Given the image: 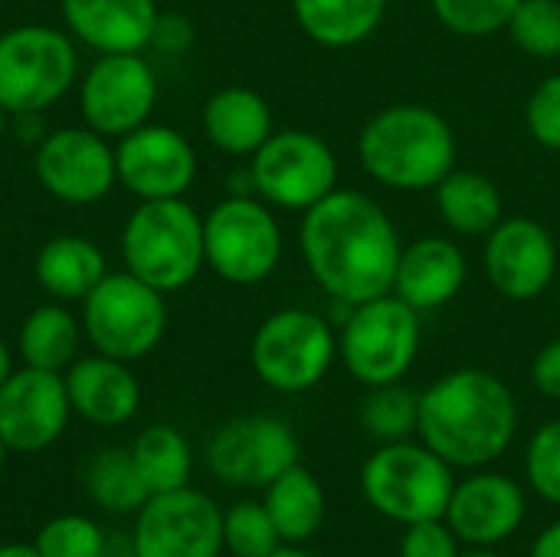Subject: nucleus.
Wrapping results in <instances>:
<instances>
[{"label": "nucleus", "instance_id": "1", "mask_svg": "<svg viewBox=\"0 0 560 557\" xmlns=\"http://www.w3.org/2000/svg\"><path fill=\"white\" fill-rule=\"evenodd\" d=\"M299 250L338 305H361L394 289L404 240L374 197L338 187L302 213Z\"/></svg>", "mask_w": 560, "mask_h": 557}, {"label": "nucleus", "instance_id": "2", "mask_svg": "<svg viewBox=\"0 0 560 557\" xmlns=\"http://www.w3.org/2000/svg\"><path fill=\"white\" fill-rule=\"evenodd\" d=\"M518 433V404L509 384L479 368L443 374L420 394L417 437L453 469L495 463Z\"/></svg>", "mask_w": 560, "mask_h": 557}, {"label": "nucleus", "instance_id": "3", "mask_svg": "<svg viewBox=\"0 0 560 557\" xmlns=\"http://www.w3.org/2000/svg\"><path fill=\"white\" fill-rule=\"evenodd\" d=\"M459 158L453 125L430 105L397 102L368 118L358 135V161L387 190H433Z\"/></svg>", "mask_w": 560, "mask_h": 557}, {"label": "nucleus", "instance_id": "4", "mask_svg": "<svg viewBox=\"0 0 560 557\" xmlns=\"http://www.w3.org/2000/svg\"><path fill=\"white\" fill-rule=\"evenodd\" d=\"M121 259L131 276L164 295L187 289L207 266L203 217L184 197L141 200L125 220Z\"/></svg>", "mask_w": 560, "mask_h": 557}, {"label": "nucleus", "instance_id": "5", "mask_svg": "<svg viewBox=\"0 0 560 557\" xmlns=\"http://www.w3.org/2000/svg\"><path fill=\"white\" fill-rule=\"evenodd\" d=\"M453 489V466L427 443H381L361 469V492L368 506L404 529L446 519Z\"/></svg>", "mask_w": 560, "mask_h": 557}, {"label": "nucleus", "instance_id": "6", "mask_svg": "<svg viewBox=\"0 0 560 557\" xmlns=\"http://www.w3.org/2000/svg\"><path fill=\"white\" fill-rule=\"evenodd\" d=\"M79 82L75 39L66 30L23 23L0 33V108L13 115L46 112Z\"/></svg>", "mask_w": 560, "mask_h": 557}, {"label": "nucleus", "instance_id": "7", "mask_svg": "<svg viewBox=\"0 0 560 557\" xmlns=\"http://www.w3.org/2000/svg\"><path fill=\"white\" fill-rule=\"evenodd\" d=\"M82 335L85 341L115 361L148 358L167 332V302L164 292L141 282L138 276L108 272L82 299Z\"/></svg>", "mask_w": 560, "mask_h": 557}, {"label": "nucleus", "instance_id": "8", "mask_svg": "<svg viewBox=\"0 0 560 557\" xmlns=\"http://www.w3.org/2000/svg\"><path fill=\"white\" fill-rule=\"evenodd\" d=\"M420 312L387 292L348 309V322L338 335V358L348 374L371 391L407 378L420 355Z\"/></svg>", "mask_w": 560, "mask_h": 557}, {"label": "nucleus", "instance_id": "9", "mask_svg": "<svg viewBox=\"0 0 560 557\" xmlns=\"http://www.w3.org/2000/svg\"><path fill=\"white\" fill-rule=\"evenodd\" d=\"M282 227L256 194H230L203 217V253L213 276L230 286H259L282 263Z\"/></svg>", "mask_w": 560, "mask_h": 557}, {"label": "nucleus", "instance_id": "10", "mask_svg": "<svg viewBox=\"0 0 560 557\" xmlns=\"http://www.w3.org/2000/svg\"><path fill=\"white\" fill-rule=\"evenodd\" d=\"M338 358L335 328L308 309H279L253 335L249 361L256 378L279 394L318 387Z\"/></svg>", "mask_w": 560, "mask_h": 557}, {"label": "nucleus", "instance_id": "11", "mask_svg": "<svg viewBox=\"0 0 560 557\" xmlns=\"http://www.w3.org/2000/svg\"><path fill=\"white\" fill-rule=\"evenodd\" d=\"M253 194L272 210L305 213L338 190V158L331 144L305 128L272 131L249 161Z\"/></svg>", "mask_w": 560, "mask_h": 557}, {"label": "nucleus", "instance_id": "12", "mask_svg": "<svg viewBox=\"0 0 560 557\" xmlns=\"http://www.w3.org/2000/svg\"><path fill=\"white\" fill-rule=\"evenodd\" d=\"M158 105V76L141 53L98 56L79 79L82 121L108 141L151 121Z\"/></svg>", "mask_w": 560, "mask_h": 557}, {"label": "nucleus", "instance_id": "13", "mask_svg": "<svg viewBox=\"0 0 560 557\" xmlns=\"http://www.w3.org/2000/svg\"><path fill=\"white\" fill-rule=\"evenodd\" d=\"M36 184L69 207H89L105 200L118 184L115 144L89 125H69L46 131L33 154Z\"/></svg>", "mask_w": 560, "mask_h": 557}, {"label": "nucleus", "instance_id": "14", "mask_svg": "<svg viewBox=\"0 0 560 557\" xmlns=\"http://www.w3.org/2000/svg\"><path fill=\"white\" fill-rule=\"evenodd\" d=\"M299 437L285 420L256 414L223 423L207 446V463L226 486L266 489L299 463Z\"/></svg>", "mask_w": 560, "mask_h": 557}, {"label": "nucleus", "instance_id": "15", "mask_svg": "<svg viewBox=\"0 0 560 557\" xmlns=\"http://www.w3.org/2000/svg\"><path fill=\"white\" fill-rule=\"evenodd\" d=\"M135 545L141 557H220L223 512L190 486L151 496L138 509Z\"/></svg>", "mask_w": 560, "mask_h": 557}, {"label": "nucleus", "instance_id": "16", "mask_svg": "<svg viewBox=\"0 0 560 557\" xmlns=\"http://www.w3.org/2000/svg\"><path fill=\"white\" fill-rule=\"evenodd\" d=\"M486 279L509 302H535L558 279V243L532 217H502L486 236Z\"/></svg>", "mask_w": 560, "mask_h": 557}, {"label": "nucleus", "instance_id": "17", "mask_svg": "<svg viewBox=\"0 0 560 557\" xmlns=\"http://www.w3.org/2000/svg\"><path fill=\"white\" fill-rule=\"evenodd\" d=\"M118 184L138 200L184 197L197 181V151L171 125L144 121L115 144Z\"/></svg>", "mask_w": 560, "mask_h": 557}, {"label": "nucleus", "instance_id": "18", "mask_svg": "<svg viewBox=\"0 0 560 557\" xmlns=\"http://www.w3.org/2000/svg\"><path fill=\"white\" fill-rule=\"evenodd\" d=\"M72 417L66 378L56 371L20 368L0 387V437L10 453H39L52 446Z\"/></svg>", "mask_w": 560, "mask_h": 557}, {"label": "nucleus", "instance_id": "19", "mask_svg": "<svg viewBox=\"0 0 560 557\" xmlns=\"http://www.w3.org/2000/svg\"><path fill=\"white\" fill-rule=\"evenodd\" d=\"M525 512L528 502L515 479L502 473H476L456 483L446 525L469 548H495L522 529Z\"/></svg>", "mask_w": 560, "mask_h": 557}, {"label": "nucleus", "instance_id": "20", "mask_svg": "<svg viewBox=\"0 0 560 557\" xmlns=\"http://www.w3.org/2000/svg\"><path fill=\"white\" fill-rule=\"evenodd\" d=\"M66 33L95 49L108 53H144L161 16L158 0H59Z\"/></svg>", "mask_w": 560, "mask_h": 557}, {"label": "nucleus", "instance_id": "21", "mask_svg": "<svg viewBox=\"0 0 560 557\" xmlns=\"http://www.w3.org/2000/svg\"><path fill=\"white\" fill-rule=\"evenodd\" d=\"M466 276L469 263L456 240L417 236L400 250L390 292L417 312H436L463 292Z\"/></svg>", "mask_w": 560, "mask_h": 557}, {"label": "nucleus", "instance_id": "22", "mask_svg": "<svg viewBox=\"0 0 560 557\" xmlns=\"http://www.w3.org/2000/svg\"><path fill=\"white\" fill-rule=\"evenodd\" d=\"M66 391L72 414L95 427H121L141 407V384L131 374L128 361H115L105 355L75 358L66 371Z\"/></svg>", "mask_w": 560, "mask_h": 557}, {"label": "nucleus", "instance_id": "23", "mask_svg": "<svg viewBox=\"0 0 560 557\" xmlns=\"http://www.w3.org/2000/svg\"><path fill=\"white\" fill-rule=\"evenodd\" d=\"M200 125H203L207 141L230 158H253L276 131L269 102L256 89H246V85L217 89L203 102Z\"/></svg>", "mask_w": 560, "mask_h": 557}, {"label": "nucleus", "instance_id": "24", "mask_svg": "<svg viewBox=\"0 0 560 557\" xmlns=\"http://www.w3.org/2000/svg\"><path fill=\"white\" fill-rule=\"evenodd\" d=\"M33 276L49 299L82 302L108 276V263H105V253L95 240L62 233V236H52L39 246L36 263H33Z\"/></svg>", "mask_w": 560, "mask_h": 557}, {"label": "nucleus", "instance_id": "25", "mask_svg": "<svg viewBox=\"0 0 560 557\" xmlns=\"http://www.w3.org/2000/svg\"><path fill=\"white\" fill-rule=\"evenodd\" d=\"M433 197H436L440 220L456 236H489L505 217V200L499 184L479 171L453 167L433 187Z\"/></svg>", "mask_w": 560, "mask_h": 557}, {"label": "nucleus", "instance_id": "26", "mask_svg": "<svg viewBox=\"0 0 560 557\" xmlns=\"http://www.w3.org/2000/svg\"><path fill=\"white\" fill-rule=\"evenodd\" d=\"M390 0H292L299 30L325 49H351L368 43L384 16Z\"/></svg>", "mask_w": 560, "mask_h": 557}, {"label": "nucleus", "instance_id": "27", "mask_svg": "<svg viewBox=\"0 0 560 557\" xmlns=\"http://www.w3.org/2000/svg\"><path fill=\"white\" fill-rule=\"evenodd\" d=\"M279 538L285 545H299L308 542L322 532L325 525V489L322 483L302 466L295 463L292 469H285L276 483L266 486V499H262Z\"/></svg>", "mask_w": 560, "mask_h": 557}, {"label": "nucleus", "instance_id": "28", "mask_svg": "<svg viewBox=\"0 0 560 557\" xmlns=\"http://www.w3.org/2000/svg\"><path fill=\"white\" fill-rule=\"evenodd\" d=\"M79 345H82V322L66 309V302L36 305L16 332V351L23 364L39 371L62 374L79 358Z\"/></svg>", "mask_w": 560, "mask_h": 557}, {"label": "nucleus", "instance_id": "29", "mask_svg": "<svg viewBox=\"0 0 560 557\" xmlns=\"http://www.w3.org/2000/svg\"><path fill=\"white\" fill-rule=\"evenodd\" d=\"M131 456H135V466L151 496L174 492L190 483V473H194L190 443L180 430H174L167 423H154V427L141 430L131 446Z\"/></svg>", "mask_w": 560, "mask_h": 557}, {"label": "nucleus", "instance_id": "30", "mask_svg": "<svg viewBox=\"0 0 560 557\" xmlns=\"http://www.w3.org/2000/svg\"><path fill=\"white\" fill-rule=\"evenodd\" d=\"M85 492L98 509L108 512H138L151 499L131 450H102L92 456L85 469Z\"/></svg>", "mask_w": 560, "mask_h": 557}, {"label": "nucleus", "instance_id": "31", "mask_svg": "<svg viewBox=\"0 0 560 557\" xmlns=\"http://www.w3.org/2000/svg\"><path fill=\"white\" fill-rule=\"evenodd\" d=\"M420 423V394L397 384L371 387V394L361 404V427L364 433L381 443H400L417 433Z\"/></svg>", "mask_w": 560, "mask_h": 557}, {"label": "nucleus", "instance_id": "32", "mask_svg": "<svg viewBox=\"0 0 560 557\" xmlns=\"http://www.w3.org/2000/svg\"><path fill=\"white\" fill-rule=\"evenodd\" d=\"M505 30L525 56L560 59V0H522Z\"/></svg>", "mask_w": 560, "mask_h": 557}, {"label": "nucleus", "instance_id": "33", "mask_svg": "<svg viewBox=\"0 0 560 557\" xmlns=\"http://www.w3.org/2000/svg\"><path fill=\"white\" fill-rule=\"evenodd\" d=\"M522 0H430L436 20L466 39H486L509 26Z\"/></svg>", "mask_w": 560, "mask_h": 557}, {"label": "nucleus", "instance_id": "34", "mask_svg": "<svg viewBox=\"0 0 560 557\" xmlns=\"http://www.w3.org/2000/svg\"><path fill=\"white\" fill-rule=\"evenodd\" d=\"M285 545L262 502H236L223 512V548L233 557H269Z\"/></svg>", "mask_w": 560, "mask_h": 557}, {"label": "nucleus", "instance_id": "35", "mask_svg": "<svg viewBox=\"0 0 560 557\" xmlns=\"http://www.w3.org/2000/svg\"><path fill=\"white\" fill-rule=\"evenodd\" d=\"M105 532L82 515H59L46 522L33 542L39 557H98Z\"/></svg>", "mask_w": 560, "mask_h": 557}, {"label": "nucleus", "instance_id": "36", "mask_svg": "<svg viewBox=\"0 0 560 557\" xmlns=\"http://www.w3.org/2000/svg\"><path fill=\"white\" fill-rule=\"evenodd\" d=\"M525 473L545 502L560 506V420H548L535 430L525 453Z\"/></svg>", "mask_w": 560, "mask_h": 557}, {"label": "nucleus", "instance_id": "37", "mask_svg": "<svg viewBox=\"0 0 560 557\" xmlns=\"http://www.w3.org/2000/svg\"><path fill=\"white\" fill-rule=\"evenodd\" d=\"M525 125H528V135L541 148L560 154V72L545 76L532 89L525 102Z\"/></svg>", "mask_w": 560, "mask_h": 557}, {"label": "nucleus", "instance_id": "38", "mask_svg": "<svg viewBox=\"0 0 560 557\" xmlns=\"http://www.w3.org/2000/svg\"><path fill=\"white\" fill-rule=\"evenodd\" d=\"M459 545L463 542L446 525V519L417 522V525H407L400 538V557H459Z\"/></svg>", "mask_w": 560, "mask_h": 557}, {"label": "nucleus", "instance_id": "39", "mask_svg": "<svg viewBox=\"0 0 560 557\" xmlns=\"http://www.w3.org/2000/svg\"><path fill=\"white\" fill-rule=\"evenodd\" d=\"M194 23L184 13H161L151 33V49L161 56H184L194 46Z\"/></svg>", "mask_w": 560, "mask_h": 557}, {"label": "nucleus", "instance_id": "40", "mask_svg": "<svg viewBox=\"0 0 560 557\" xmlns=\"http://www.w3.org/2000/svg\"><path fill=\"white\" fill-rule=\"evenodd\" d=\"M532 384H535L545 397L560 401V338L548 341V345L535 355V361H532Z\"/></svg>", "mask_w": 560, "mask_h": 557}, {"label": "nucleus", "instance_id": "41", "mask_svg": "<svg viewBox=\"0 0 560 557\" xmlns=\"http://www.w3.org/2000/svg\"><path fill=\"white\" fill-rule=\"evenodd\" d=\"M98 557H141L138 555V545H135V535L128 532H105V542H102V552Z\"/></svg>", "mask_w": 560, "mask_h": 557}, {"label": "nucleus", "instance_id": "42", "mask_svg": "<svg viewBox=\"0 0 560 557\" xmlns=\"http://www.w3.org/2000/svg\"><path fill=\"white\" fill-rule=\"evenodd\" d=\"M532 557H560V522L548 525V529L538 535V542H535V548H532Z\"/></svg>", "mask_w": 560, "mask_h": 557}, {"label": "nucleus", "instance_id": "43", "mask_svg": "<svg viewBox=\"0 0 560 557\" xmlns=\"http://www.w3.org/2000/svg\"><path fill=\"white\" fill-rule=\"evenodd\" d=\"M13 374V355H10V348H7V341L0 338V387L7 384V378Z\"/></svg>", "mask_w": 560, "mask_h": 557}, {"label": "nucleus", "instance_id": "44", "mask_svg": "<svg viewBox=\"0 0 560 557\" xmlns=\"http://www.w3.org/2000/svg\"><path fill=\"white\" fill-rule=\"evenodd\" d=\"M0 557H39L33 545H0Z\"/></svg>", "mask_w": 560, "mask_h": 557}, {"label": "nucleus", "instance_id": "45", "mask_svg": "<svg viewBox=\"0 0 560 557\" xmlns=\"http://www.w3.org/2000/svg\"><path fill=\"white\" fill-rule=\"evenodd\" d=\"M269 557H312V555H308V552H302L299 545H279V548H276Z\"/></svg>", "mask_w": 560, "mask_h": 557}, {"label": "nucleus", "instance_id": "46", "mask_svg": "<svg viewBox=\"0 0 560 557\" xmlns=\"http://www.w3.org/2000/svg\"><path fill=\"white\" fill-rule=\"evenodd\" d=\"M459 557H502L492 548H469V552H459Z\"/></svg>", "mask_w": 560, "mask_h": 557}, {"label": "nucleus", "instance_id": "47", "mask_svg": "<svg viewBox=\"0 0 560 557\" xmlns=\"http://www.w3.org/2000/svg\"><path fill=\"white\" fill-rule=\"evenodd\" d=\"M7 125H10V115L0 108V138H3V131H7Z\"/></svg>", "mask_w": 560, "mask_h": 557}, {"label": "nucleus", "instance_id": "48", "mask_svg": "<svg viewBox=\"0 0 560 557\" xmlns=\"http://www.w3.org/2000/svg\"><path fill=\"white\" fill-rule=\"evenodd\" d=\"M7 453H10V450H7V443H3V437H0V469H3V460H7Z\"/></svg>", "mask_w": 560, "mask_h": 557}, {"label": "nucleus", "instance_id": "49", "mask_svg": "<svg viewBox=\"0 0 560 557\" xmlns=\"http://www.w3.org/2000/svg\"><path fill=\"white\" fill-rule=\"evenodd\" d=\"M558 305H560V282H558Z\"/></svg>", "mask_w": 560, "mask_h": 557}, {"label": "nucleus", "instance_id": "50", "mask_svg": "<svg viewBox=\"0 0 560 557\" xmlns=\"http://www.w3.org/2000/svg\"><path fill=\"white\" fill-rule=\"evenodd\" d=\"M558 181H560V171H558Z\"/></svg>", "mask_w": 560, "mask_h": 557}]
</instances>
